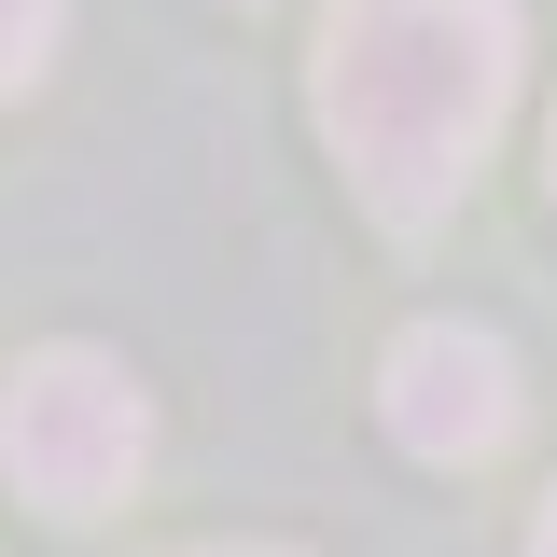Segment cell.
Segmentation results:
<instances>
[{
    "instance_id": "277c9868",
    "label": "cell",
    "mask_w": 557,
    "mask_h": 557,
    "mask_svg": "<svg viewBox=\"0 0 557 557\" xmlns=\"http://www.w3.org/2000/svg\"><path fill=\"white\" fill-rule=\"evenodd\" d=\"M57 57V0H0V98H28Z\"/></svg>"
},
{
    "instance_id": "8992f818",
    "label": "cell",
    "mask_w": 557,
    "mask_h": 557,
    "mask_svg": "<svg viewBox=\"0 0 557 557\" xmlns=\"http://www.w3.org/2000/svg\"><path fill=\"white\" fill-rule=\"evenodd\" d=\"M196 557H278V544H196Z\"/></svg>"
},
{
    "instance_id": "5b68a950",
    "label": "cell",
    "mask_w": 557,
    "mask_h": 557,
    "mask_svg": "<svg viewBox=\"0 0 557 557\" xmlns=\"http://www.w3.org/2000/svg\"><path fill=\"white\" fill-rule=\"evenodd\" d=\"M530 557H557V502H544V530H530Z\"/></svg>"
},
{
    "instance_id": "3957f363",
    "label": "cell",
    "mask_w": 557,
    "mask_h": 557,
    "mask_svg": "<svg viewBox=\"0 0 557 557\" xmlns=\"http://www.w3.org/2000/svg\"><path fill=\"white\" fill-rule=\"evenodd\" d=\"M516 348L487 335V321H418V335H391V362H376V418H391V446L405 460H432V474H474V460H502L516 446Z\"/></svg>"
},
{
    "instance_id": "7a4b0ae2",
    "label": "cell",
    "mask_w": 557,
    "mask_h": 557,
    "mask_svg": "<svg viewBox=\"0 0 557 557\" xmlns=\"http://www.w3.org/2000/svg\"><path fill=\"white\" fill-rule=\"evenodd\" d=\"M153 460V405L112 348H28L0 376V474L42 516H112Z\"/></svg>"
},
{
    "instance_id": "6da1fadb",
    "label": "cell",
    "mask_w": 557,
    "mask_h": 557,
    "mask_svg": "<svg viewBox=\"0 0 557 557\" xmlns=\"http://www.w3.org/2000/svg\"><path fill=\"white\" fill-rule=\"evenodd\" d=\"M516 112V0H335L321 14V139L376 223H446Z\"/></svg>"
}]
</instances>
